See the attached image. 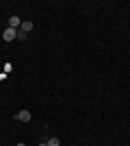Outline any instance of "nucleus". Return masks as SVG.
<instances>
[{
	"instance_id": "4",
	"label": "nucleus",
	"mask_w": 130,
	"mask_h": 146,
	"mask_svg": "<svg viewBox=\"0 0 130 146\" xmlns=\"http://www.w3.org/2000/svg\"><path fill=\"white\" fill-rule=\"evenodd\" d=\"M33 26H35V24H33V22H22V26H20V31H24L26 35H28V33H31V31H33Z\"/></svg>"
},
{
	"instance_id": "2",
	"label": "nucleus",
	"mask_w": 130,
	"mask_h": 146,
	"mask_svg": "<svg viewBox=\"0 0 130 146\" xmlns=\"http://www.w3.org/2000/svg\"><path fill=\"white\" fill-rule=\"evenodd\" d=\"M20 26H22V20H20L18 15H11V18H9V29L20 31Z\"/></svg>"
},
{
	"instance_id": "7",
	"label": "nucleus",
	"mask_w": 130,
	"mask_h": 146,
	"mask_svg": "<svg viewBox=\"0 0 130 146\" xmlns=\"http://www.w3.org/2000/svg\"><path fill=\"white\" fill-rule=\"evenodd\" d=\"M15 146H26V144H24V142H18V144H15Z\"/></svg>"
},
{
	"instance_id": "3",
	"label": "nucleus",
	"mask_w": 130,
	"mask_h": 146,
	"mask_svg": "<svg viewBox=\"0 0 130 146\" xmlns=\"http://www.w3.org/2000/svg\"><path fill=\"white\" fill-rule=\"evenodd\" d=\"M15 118H18L20 122H31V118H33V116H31V111H28V109H22Z\"/></svg>"
},
{
	"instance_id": "8",
	"label": "nucleus",
	"mask_w": 130,
	"mask_h": 146,
	"mask_svg": "<svg viewBox=\"0 0 130 146\" xmlns=\"http://www.w3.org/2000/svg\"><path fill=\"white\" fill-rule=\"evenodd\" d=\"M39 146H48V144H46V142H41V144H39Z\"/></svg>"
},
{
	"instance_id": "6",
	"label": "nucleus",
	"mask_w": 130,
	"mask_h": 146,
	"mask_svg": "<svg viewBox=\"0 0 130 146\" xmlns=\"http://www.w3.org/2000/svg\"><path fill=\"white\" fill-rule=\"evenodd\" d=\"M15 39H20V42H24V39H26V33H24V31H18V37H15Z\"/></svg>"
},
{
	"instance_id": "1",
	"label": "nucleus",
	"mask_w": 130,
	"mask_h": 146,
	"mask_svg": "<svg viewBox=\"0 0 130 146\" xmlns=\"http://www.w3.org/2000/svg\"><path fill=\"white\" fill-rule=\"evenodd\" d=\"M15 37H18V31L15 29H7L5 33H2V39H5V42H13Z\"/></svg>"
},
{
	"instance_id": "5",
	"label": "nucleus",
	"mask_w": 130,
	"mask_h": 146,
	"mask_svg": "<svg viewBox=\"0 0 130 146\" xmlns=\"http://www.w3.org/2000/svg\"><path fill=\"white\" fill-rule=\"evenodd\" d=\"M46 144H48V146H61V140H59V137H50Z\"/></svg>"
}]
</instances>
